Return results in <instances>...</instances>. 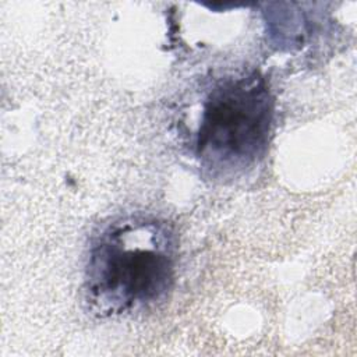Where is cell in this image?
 Listing matches in <instances>:
<instances>
[{
  "label": "cell",
  "mask_w": 357,
  "mask_h": 357,
  "mask_svg": "<svg viewBox=\"0 0 357 357\" xmlns=\"http://www.w3.org/2000/svg\"><path fill=\"white\" fill-rule=\"evenodd\" d=\"M176 243L166 223L127 216L92 241L86 264L88 300L99 315H120L162 300L174 279Z\"/></svg>",
  "instance_id": "1"
},
{
  "label": "cell",
  "mask_w": 357,
  "mask_h": 357,
  "mask_svg": "<svg viewBox=\"0 0 357 357\" xmlns=\"http://www.w3.org/2000/svg\"><path fill=\"white\" fill-rule=\"evenodd\" d=\"M273 99L257 74L229 77L209 92L197 134V155L213 174L250 167L268 145Z\"/></svg>",
  "instance_id": "2"
}]
</instances>
